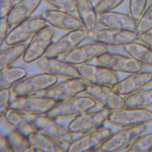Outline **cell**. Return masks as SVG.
I'll list each match as a JSON object with an SVG mask.
<instances>
[{
	"label": "cell",
	"instance_id": "f1b7e54d",
	"mask_svg": "<svg viewBox=\"0 0 152 152\" xmlns=\"http://www.w3.org/2000/svg\"><path fill=\"white\" fill-rule=\"evenodd\" d=\"M125 107L148 109L152 107V88L143 89L124 98Z\"/></svg>",
	"mask_w": 152,
	"mask_h": 152
},
{
	"label": "cell",
	"instance_id": "e575fe53",
	"mask_svg": "<svg viewBox=\"0 0 152 152\" xmlns=\"http://www.w3.org/2000/svg\"><path fill=\"white\" fill-rule=\"evenodd\" d=\"M43 1L52 9L70 13H75L74 0H43Z\"/></svg>",
	"mask_w": 152,
	"mask_h": 152
},
{
	"label": "cell",
	"instance_id": "4fadbf2b",
	"mask_svg": "<svg viewBox=\"0 0 152 152\" xmlns=\"http://www.w3.org/2000/svg\"><path fill=\"white\" fill-rule=\"evenodd\" d=\"M48 26L41 16L31 17L12 27L5 41L7 45L25 43Z\"/></svg>",
	"mask_w": 152,
	"mask_h": 152
},
{
	"label": "cell",
	"instance_id": "74e56055",
	"mask_svg": "<svg viewBox=\"0 0 152 152\" xmlns=\"http://www.w3.org/2000/svg\"><path fill=\"white\" fill-rule=\"evenodd\" d=\"M11 28L7 18H0V46L5 42L6 39L9 33L10 29Z\"/></svg>",
	"mask_w": 152,
	"mask_h": 152
},
{
	"label": "cell",
	"instance_id": "8fae6325",
	"mask_svg": "<svg viewBox=\"0 0 152 152\" xmlns=\"http://www.w3.org/2000/svg\"><path fill=\"white\" fill-rule=\"evenodd\" d=\"M89 39L91 41L99 42L108 48H123L138 40V35L134 31L103 27L90 34Z\"/></svg>",
	"mask_w": 152,
	"mask_h": 152
},
{
	"label": "cell",
	"instance_id": "d6986e66",
	"mask_svg": "<svg viewBox=\"0 0 152 152\" xmlns=\"http://www.w3.org/2000/svg\"><path fill=\"white\" fill-rule=\"evenodd\" d=\"M40 15L48 25L55 29L68 32L84 29L77 16L73 13L52 8L44 10Z\"/></svg>",
	"mask_w": 152,
	"mask_h": 152
},
{
	"label": "cell",
	"instance_id": "9a60e30c",
	"mask_svg": "<svg viewBox=\"0 0 152 152\" xmlns=\"http://www.w3.org/2000/svg\"><path fill=\"white\" fill-rule=\"evenodd\" d=\"M96 64L115 73L129 75L142 71V66L128 55L109 51L96 60Z\"/></svg>",
	"mask_w": 152,
	"mask_h": 152
},
{
	"label": "cell",
	"instance_id": "9c48e42d",
	"mask_svg": "<svg viewBox=\"0 0 152 152\" xmlns=\"http://www.w3.org/2000/svg\"><path fill=\"white\" fill-rule=\"evenodd\" d=\"M90 34L85 29L66 32L53 42L44 56L50 58L64 57L89 39Z\"/></svg>",
	"mask_w": 152,
	"mask_h": 152
},
{
	"label": "cell",
	"instance_id": "d6a6232c",
	"mask_svg": "<svg viewBox=\"0 0 152 152\" xmlns=\"http://www.w3.org/2000/svg\"><path fill=\"white\" fill-rule=\"evenodd\" d=\"M128 13L136 21L145 11L150 0H128Z\"/></svg>",
	"mask_w": 152,
	"mask_h": 152
},
{
	"label": "cell",
	"instance_id": "5bb4252c",
	"mask_svg": "<svg viewBox=\"0 0 152 152\" xmlns=\"http://www.w3.org/2000/svg\"><path fill=\"white\" fill-rule=\"evenodd\" d=\"M113 133L112 130L103 127L82 134L73 140L67 148L69 152H86L100 149L101 146Z\"/></svg>",
	"mask_w": 152,
	"mask_h": 152
},
{
	"label": "cell",
	"instance_id": "3957f363",
	"mask_svg": "<svg viewBox=\"0 0 152 152\" xmlns=\"http://www.w3.org/2000/svg\"><path fill=\"white\" fill-rule=\"evenodd\" d=\"M108 122L115 127H133L152 122V111L149 109L124 107L111 112Z\"/></svg>",
	"mask_w": 152,
	"mask_h": 152
},
{
	"label": "cell",
	"instance_id": "30bf717a",
	"mask_svg": "<svg viewBox=\"0 0 152 152\" xmlns=\"http://www.w3.org/2000/svg\"><path fill=\"white\" fill-rule=\"evenodd\" d=\"M83 94L92 99L97 105L111 112L125 107L124 98L111 86L88 84Z\"/></svg>",
	"mask_w": 152,
	"mask_h": 152
},
{
	"label": "cell",
	"instance_id": "5b68a950",
	"mask_svg": "<svg viewBox=\"0 0 152 152\" xmlns=\"http://www.w3.org/2000/svg\"><path fill=\"white\" fill-rule=\"evenodd\" d=\"M56 103L42 96L17 97L10 101L9 108L24 115L38 116L47 114Z\"/></svg>",
	"mask_w": 152,
	"mask_h": 152
},
{
	"label": "cell",
	"instance_id": "44dd1931",
	"mask_svg": "<svg viewBox=\"0 0 152 152\" xmlns=\"http://www.w3.org/2000/svg\"><path fill=\"white\" fill-rule=\"evenodd\" d=\"M98 21L99 24L104 28L134 31L137 23V21L129 13L115 10L99 14Z\"/></svg>",
	"mask_w": 152,
	"mask_h": 152
},
{
	"label": "cell",
	"instance_id": "1f68e13d",
	"mask_svg": "<svg viewBox=\"0 0 152 152\" xmlns=\"http://www.w3.org/2000/svg\"><path fill=\"white\" fill-rule=\"evenodd\" d=\"M152 150V132L144 133L139 137L125 150L129 152H151Z\"/></svg>",
	"mask_w": 152,
	"mask_h": 152
},
{
	"label": "cell",
	"instance_id": "4dcf8cb0",
	"mask_svg": "<svg viewBox=\"0 0 152 152\" xmlns=\"http://www.w3.org/2000/svg\"><path fill=\"white\" fill-rule=\"evenodd\" d=\"M152 31V2H151L137 21L135 32L139 35Z\"/></svg>",
	"mask_w": 152,
	"mask_h": 152
},
{
	"label": "cell",
	"instance_id": "4316f807",
	"mask_svg": "<svg viewBox=\"0 0 152 152\" xmlns=\"http://www.w3.org/2000/svg\"><path fill=\"white\" fill-rule=\"evenodd\" d=\"M28 138L32 151L44 152L66 151L63 146L38 132L29 135Z\"/></svg>",
	"mask_w": 152,
	"mask_h": 152
},
{
	"label": "cell",
	"instance_id": "7402d4cb",
	"mask_svg": "<svg viewBox=\"0 0 152 152\" xmlns=\"http://www.w3.org/2000/svg\"><path fill=\"white\" fill-rule=\"evenodd\" d=\"M75 13L83 28L90 34L98 29V14L92 0H74Z\"/></svg>",
	"mask_w": 152,
	"mask_h": 152
},
{
	"label": "cell",
	"instance_id": "60d3db41",
	"mask_svg": "<svg viewBox=\"0 0 152 152\" xmlns=\"http://www.w3.org/2000/svg\"><path fill=\"white\" fill-rule=\"evenodd\" d=\"M150 2H152V0H150Z\"/></svg>",
	"mask_w": 152,
	"mask_h": 152
},
{
	"label": "cell",
	"instance_id": "f546056e",
	"mask_svg": "<svg viewBox=\"0 0 152 152\" xmlns=\"http://www.w3.org/2000/svg\"><path fill=\"white\" fill-rule=\"evenodd\" d=\"M6 136L12 152L32 151L28 137L14 130Z\"/></svg>",
	"mask_w": 152,
	"mask_h": 152
},
{
	"label": "cell",
	"instance_id": "7bdbcfd3",
	"mask_svg": "<svg viewBox=\"0 0 152 152\" xmlns=\"http://www.w3.org/2000/svg\"><path fill=\"white\" fill-rule=\"evenodd\" d=\"M92 1H93V0H92Z\"/></svg>",
	"mask_w": 152,
	"mask_h": 152
},
{
	"label": "cell",
	"instance_id": "8d00e7d4",
	"mask_svg": "<svg viewBox=\"0 0 152 152\" xmlns=\"http://www.w3.org/2000/svg\"><path fill=\"white\" fill-rule=\"evenodd\" d=\"M15 1L16 0H0V18L7 17Z\"/></svg>",
	"mask_w": 152,
	"mask_h": 152
},
{
	"label": "cell",
	"instance_id": "83f0119b",
	"mask_svg": "<svg viewBox=\"0 0 152 152\" xmlns=\"http://www.w3.org/2000/svg\"><path fill=\"white\" fill-rule=\"evenodd\" d=\"M27 76V72L20 66H11L0 71V90L11 88Z\"/></svg>",
	"mask_w": 152,
	"mask_h": 152
},
{
	"label": "cell",
	"instance_id": "8992f818",
	"mask_svg": "<svg viewBox=\"0 0 152 152\" xmlns=\"http://www.w3.org/2000/svg\"><path fill=\"white\" fill-rule=\"evenodd\" d=\"M146 125L124 127L111 136L103 144L100 150L115 152L126 150L139 137L146 132Z\"/></svg>",
	"mask_w": 152,
	"mask_h": 152
},
{
	"label": "cell",
	"instance_id": "b9f144b4",
	"mask_svg": "<svg viewBox=\"0 0 152 152\" xmlns=\"http://www.w3.org/2000/svg\"><path fill=\"white\" fill-rule=\"evenodd\" d=\"M151 152H152V151H151Z\"/></svg>",
	"mask_w": 152,
	"mask_h": 152
},
{
	"label": "cell",
	"instance_id": "f35d334b",
	"mask_svg": "<svg viewBox=\"0 0 152 152\" xmlns=\"http://www.w3.org/2000/svg\"><path fill=\"white\" fill-rule=\"evenodd\" d=\"M138 41L146 45L152 50V33L138 35Z\"/></svg>",
	"mask_w": 152,
	"mask_h": 152
},
{
	"label": "cell",
	"instance_id": "603a6c76",
	"mask_svg": "<svg viewBox=\"0 0 152 152\" xmlns=\"http://www.w3.org/2000/svg\"><path fill=\"white\" fill-rule=\"evenodd\" d=\"M43 0H19L6 18L11 28L33 16Z\"/></svg>",
	"mask_w": 152,
	"mask_h": 152
},
{
	"label": "cell",
	"instance_id": "7a4b0ae2",
	"mask_svg": "<svg viewBox=\"0 0 152 152\" xmlns=\"http://www.w3.org/2000/svg\"><path fill=\"white\" fill-rule=\"evenodd\" d=\"M57 82V77L45 73L26 77L11 88V95L15 97L34 96L45 92Z\"/></svg>",
	"mask_w": 152,
	"mask_h": 152
},
{
	"label": "cell",
	"instance_id": "ba28073f",
	"mask_svg": "<svg viewBox=\"0 0 152 152\" xmlns=\"http://www.w3.org/2000/svg\"><path fill=\"white\" fill-rule=\"evenodd\" d=\"M38 132L44 134L62 146H69L73 140L68 128L48 115H38L31 120Z\"/></svg>",
	"mask_w": 152,
	"mask_h": 152
},
{
	"label": "cell",
	"instance_id": "836d02e7",
	"mask_svg": "<svg viewBox=\"0 0 152 152\" xmlns=\"http://www.w3.org/2000/svg\"><path fill=\"white\" fill-rule=\"evenodd\" d=\"M127 0H98L95 4L98 14L115 10Z\"/></svg>",
	"mask_w": 152,
	"mask_h": 152
},
{
	"label": "cell",
	"instance_id": "d4e9b609",
	"mask_svg": "<svg viewBox=\"0 0 152 152\" xmlns=\"http://www.w3.org/2000/svg\"><path fill=\"white\" fill-rule=\"evenodd\" d=\"M122 49L142 67L152 68V50L144 43L136 41L124 46Z\"/></svg>",
	"mask_w": 152,
	"mask_h": 152
},
{
	"label": "cell",
	"instance_id": "e0dca14e",
	"mask_svg": "<svg viewBox=\"0 0 152 152\" xmlns=\"http://www.w3.org/2000/svg\"><path fill=\"white\" fill-rule=\"evenodd\" d=\"M108 51V47L96 42L91 41L81 44L69 54L63 57V59L76 66L90 64Z\"/></svg>",
	"mask_w": 152,
	"mask_h": 152
},
{
	"label": "cell",
	"instance_id": "484cf974",
	"mask_svg": "<svg viewBox=\"0 0 152 152\" xmlns=\"http://www.w3.org/2000/svg\"><path fill=\"white\" fill-rule=\"evenodd\" d=\"M7 46L0 51V71L13 66L23 58L27 45L23 43Z\"/></svg>",
	"mask_w": 152,
	"mask_h": 152
},
{
	"label": "cell",
	"instance_id": "2e32d148",
	"mask_svg": "<svg viewBox=\"0 0 152 152\" xmlns=\"http://www.w3.org/2000/svg\"><path fill=\"white\" fill-rule=\"evenodd\" d=\"M76 67L80 77L91 85L113 87L120 80L115 73L96 64H85Z\"/></svg>",
	"mask_w": 152,
	"mask_h": 152
},
{
	"label": "cell",
	"instance_id": "52a82bcc",
	"mask_svg": "<svg viewBox=\"0 0 152 152\" xmlns=\"http://www.w3.org/2000/svg\"><path fill=\"white\" fill-rule=\"evenodd\" d=\"M111 111L102 108L96 111H88L74 118L68 128L72 134H83L103 127L108 122Z\"/></svg>",
	"mask_w": 152,
	"mask_h": 152
},
{
	"label": "cell",
	"instance_id": "d590c367",
	"mask_svg": "<svg viewBox=\"0 0 152 152\" xmlns=\"http://www.w3.org/2000/svg\"><path fill=\"white\" fill-rule=\"evenodd\" d=\"M11 88L0 90V116L2 118L10 104Z\"/></svg>",
	"mask_w": 152,
	"mask_h": 152
},
{
	"label": "cell",
	"instance_id": "6da1fadb",
	"mask_svg": "<svg viewBox=\"0 0 152 152\" xmlns=\"http://www.w3.org/2000/svg\"><path fill=\"white\" fill-rule=\"evenodd\" d=\"M96 105V102L88 96H77L57 102L46 115L56 120L74 119L94 109Z\"/></svg>",
	"mask_w": 152,
	"mask_h": 152
},
{
	"label": "cell",
	"instance_id": "7c38bea8",
	"mask_svg": "<svg viewBox=\"0 0 152 152\" xmlns=\"http://www.w3.org/2000/svg\"><path fill=\"white\" fill-rule=\"evenodd\" d=\"M88 83L81 77L67 79L43 92L42 96L56 102L77 96L85 91Z\"/></svg>",
	"mask_w": 152,
	"mask_h": 152
},
{
	"label": "cell",
	"instance_id": "277c9868",
	"mask_svg": "<svg viewBox=\"0 0 152 152\" xmlns=\"http://www.w3.org/2000/svg\"><path fill=\"white\" fill-rule=\"evenodd\" d=\"M56 34V29L48 25L38 32L26 46L23 61L25 64H31L44 56Z\"/></svg>",
	"mask_w": 152,
	"mask_h": 152
},
{
	"label": "cell",
	"instance_id": "ac0fdd59",
	"mask_svg": "<svg viewBox=\"0 0 152 152\" xmlns=\"http://www.w3.org/2000/svg\"><path fill=\"white\" fill-rule=\"evenodd\" d=\"M37 68L43 73L67 80L80 77L77 67L58 58L43 56L36 61Z\"/></svg>",
	"mask_w": 152,
	"mask_h": 152
},
{
	"label": "cell",
	"instance_id": "ffe728a7",
	"mask_svg": "<svg viewBox=\"0 0 152 152\" xmlns=\"http://www.w3.org/2000/svg\"><path fill=\"white\" fill-rule=\"evenodd\" d=\"M152 84V72L142 70L119 80L113 88L118 94L124 97L147 88Z\"/></svg>",
	"mask_w": 152,
	"mask_h": 152
},
{
	"label": "cell",
	"instance_id": "ab89813d",
	"mask_svg": "<svg viewBox=\"0 0 152 152\" xmlns=\"http://www.w3.org/2000/svg\"><path fill=\"white\" fill-rule=\"evenodd\" d=\"M0 150L1 152H12L9 143L7 139V136H4L1 132L0 137Z\"/></svg>",
	"mask_w": 152,
	"mask_h": 152
},
{
	"label": "cell",
	"instance_id": "ee69618b",
	"mask_svg": "<svg viewBox=\"0 0 152 152\" xmlns=\"http://www.w3.org/2000/svg\"></svg>",
	"mask_w": 152,
	"mask_h": 152
},
{
	"label": "cell",
	"instance_id": "cb8c5ba5",
	"mask_svg": "<svg viewBox=\"0 0 152 152\" xmlns=\"http://www.w3.org/2000/svg\"><path fill=\"white\" fill-rule=\"evenodd\" d=\"M3 117L7 125L12 130L17 132L26 137L38 132L32 121H29L24 115L17 111L8 108Z\"/></svg>",
	"mask_w": 152,
	"mask_h": 152
}]
</instances>
